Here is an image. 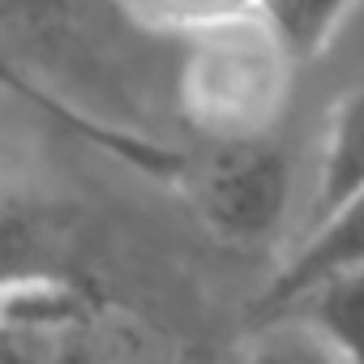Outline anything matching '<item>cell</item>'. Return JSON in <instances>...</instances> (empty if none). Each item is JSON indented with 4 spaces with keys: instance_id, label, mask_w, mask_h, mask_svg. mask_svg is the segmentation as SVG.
Returning a JSON list of instances; mask_svg holds the SVG:
<instances>
[{
    "instance_id": "obj_1",
    "label": "cell",
    "mask_w": 364,
    "mask_h": 364,
    "mask_svg": "<svg viewBox=\"0 0 364 364\" xmlns=\"http://www.w3.org/2000/svg\"><path fill=\"white\" fill-rule=\"evenodd\" d=\"M180 39H185L180 107L198 133L210 141L266 137L279 124L296 65L253 9L198 26Z\"/></svg>"
},
{
    "instance_id": "obj_2",
    "label": "cell",
    "mask_w": 364,
    "mask_h": 364,
    "mask_svg": "<svg viewBox=\"0 0 364 364\" xmlns=\"http://www.w3.org/2000/svg\"><path fill=\"white\" fill-rule=\"evenodd\" d=\"M180 193L198 219L223 245H266L291 206V163L283 146L266 137H223L210 141L206 159H189L180 176Z\"/></svg>"
},
{
    "instance_id": "obj_3",
    "label": "cell",
    "mask_w": 364,
    "mask_h": 364,
    "mask_svg": "<svg viewBox=\"0 0 364 364\" xmlns=\"http://www.w3.org/2000/svg\"><path fill=\"white\" fill-rule=\"evenodd\" d=\"M0 95H9L18 103H26L31 112H39L43 120H52L56 129L73 133L77 141L95 146L99 154L124 163L129 171L146 176V180H159V185H180V176H185V163L189 154L176 150L150 133H137V129H124L116 120H103L77 103H69L65 95H56L48 82H39L22 60H14L9 52H0Z\"/></svg>"
},
{
    "instance_id": "obj_4",
    "label": "cell",
    "mask_w": 364,
    "mask_h": 364,
    "mask_svg": "<svg viewBox=\"0 0 364 364\" xmlns=\"http://www.w3.org/2000/svg\"><path fill=\"white\" fill-rule=\"evenodd\" d=\"M351 270H364V193H355L351 202H343L338 210H330L326 219L300 232V245L283 257L274 279L249 304V321L279 317L309 287L334 274H351Z\"/></svg>"
},
{
    "instance_id": "obj_5",
    "label": "cell",
    "mask_w": 364,
    "mask_h": 364,
    "mask_svg": "<svg viewBox=\"0 0 364 364\" xmlns=\"http://www.w3.org/2000/svg\"><path fill=\"white\" fill-rule=\"evenodd\" d=\"M355 193H364V86H351L347 95H338L326 116L304 228H313Z\"/></svg>"
},
{
    "instance_id": "obj_6",
    "label": "cell",
    "mask_w": 364,
    "mask_h": 364,
    "mask_svg": "<svg viewBox=\"0 0 364 364\" xmlns=\"http://www.w3.org/2000/svg\"><path fill=\"white\" fill-rule=\"evenodd\" d=\"M360 5L364 0H253V14L266 22L274 43L300 69L321 60L338 43Z\"/></svg>"
},
{
    "instance_id": "obj_7",
    "label": "cell",
    "mask_w": 364,
    "mask_h": 364,
    "mask_svg": "<svg viewBox=\"0 0 364 364\" xmlns=\"http://www.w3.org/2000/svg\"><path fill=\"white\" fill-rule=\"evenodd\" d=\"M283 313L309 321L347 364H364V270L334 274V279L309 287Z\"/></svg>"
},
{
    "instance_id": "obj_8",
    "label": "cell",
    "mask_w": 364,
    "mask_h": 364,
    "mask_svg": "<svg viewBox=\"0 0 364 364\" xmlns=\"http://www.w3.org/2000/svg\"><path fill=\"white\" fill-rule=\"evenodd\" d=\"M86 317L82 291L56 279L0 283V334H56Z\"/></svg>"
},
{
    "instance_id": "obj_9",
    "label": "cell",
    "mask_w": 364,
    "mask_h": 364,
    "mask_svg": "<svg viewBox=\"0 0 364 364\" xmlns=\"http://www.w3.org/2000/svg\"><path fill=\"white\" fill-rule=\"evenodd\" d=\"M236 364H347L309 321L283 313L266 321H249V338Z\"/></svg>"
},
{
    "instance_id": "obj_10",
    "label": "cell",
    "mask_w": 364,
    "mask_h": 364,
    "mask_svg": "<svg viewBox=\"0 0 364 364\" xmlns=\"http://www.w3.org/2000/svg\"><path fill=\"white\" fill-rule=\"evenodd\" d=\"M120 9H124L133 22L150 26V31L189 35V31H198V26H210V22L249 14L253 0H120Z\"/></svg>"
},
{
    "instance_id": "obj_11",
    "label": "cell",
    "mask_w": 364,
    "mask_h": 364,
    "mask_svg": "<svg viewBox=\"0 0 364 364\" xmlns=\"http://www.w3.org/2000/svg\"><path fill=\"white\" fill-rule=\"evenodd\" d=\"M0 22L26 39L77 35V0H0Z\"/></svg>"
}]
</instances>
